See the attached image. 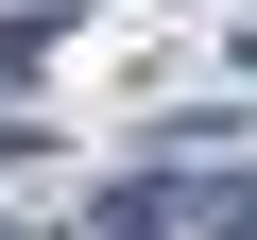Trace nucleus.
I'll return each mask as SVG.
<instances>
[{
  "label": "nucleus",
  "mask_w": 257,
  "mask_h": 240,
  "mask_svg": "<svg viewBox=\"0 0 257 240\" xmlns=\"http://www.w3.org/2000/svg\"><path fill=\"white\" fill-rule=\"evenodd\" d=\"M103 240H138V223H103Z\"/></svg>",
  "instance_id": "nucleus-1"
},
{
  "label": "nucleus",
  "mask_w": 257,
  "mask_h": 240,
  "mask_svg": "<svg viewBox=\"0 0 257 240\" xmlns=\"http://www.w3.org/2000/svg\"><path fill=\"white\" fill-rule=\"evenodd\" d=\"M0 240H18V223H0Z\"/></svg>",
  "instance_id": "nucleus-2"
}]
</instances>
